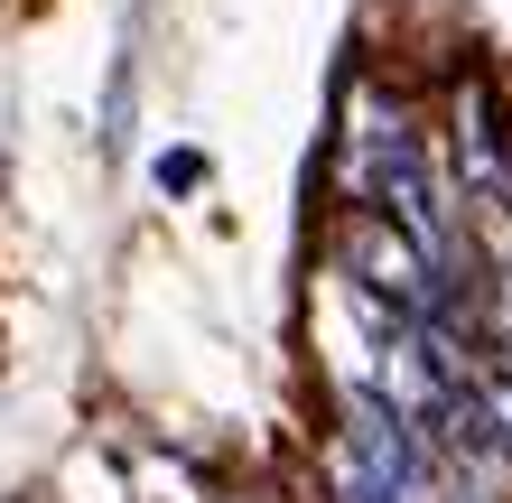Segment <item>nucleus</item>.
Segmentation results:
<instances>
[{"mask_svg": "<svg viewBox=\"0 0 512 503\" xmlns=\"http://www.w3.org/2000/svg\"><path fill=\"white\" fill-rule=\"evenodd\" d=\"M485 392V420H494V448H503V466H512V373H494V382H475Z\"/></svg>", "mask_w": 512, "mask_h": 503, "instance_id": "obj_1", "label": "nucleus"}]
</instances>
